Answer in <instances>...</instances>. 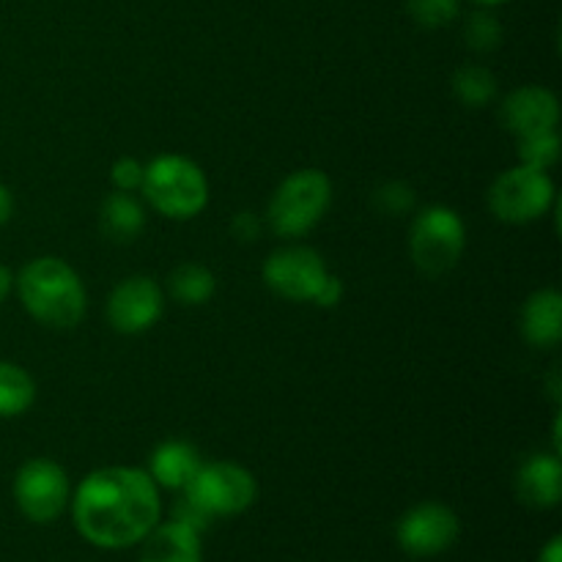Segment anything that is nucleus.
Segmentation results:
<instances>
[{"instance_id":"nucleus-1","label":"nucleus","mask_w":562,"mask_h":562,"mask_svg":"<svg viewBox=\"0 0 562 562\" xmlns=\"http://www.w3.org/2000/svg\"><path fill=\"white\" fill-rule=\"evenodd\" d=\"M159 488L146 470L104 467L91 472L71 497L77 532L99 549L140 543L159 525Z\"/></svg>"},{"instance_id":"nucleus-2","label":"nucleus","mask_w":562,"mask_h":562,"mask_svg":"<svg viewBox=\"0 0 562 562\" xmlns=\"http://www.w3.org/2000/svg\"><path fill=\"white\" fill-rule=\"evenodd\" d=\"M22 307L49 329H71L88 311V294L80 274L55 256L33 258L14 280Z\"/></svg>"},{"instance_id":"nucleus-3","label":"nucleus","mask_w":562,"mask_h":562,"mask_svg":"<svg viewBox=\"0 0 562 562\" xmlns=\"http://www.w3.org/2000/svg\"><path fill=\"white\" fill-rule=\"evenodd\" d=\"M143 198L168 220H192L206 209L209 179L201 165L181 154H162L146 165Z\"/></svg>"},{"instance_id":"nucleus-4","label":"nucleus","mask_w":562,"mask_h":562,"mask_svg":"<svg viewBox=\"0 0 562 562\" xmlns=\"http://www.w3.org/2000/svg\"><path fill=\"white\" fill-rule=\"evenodd\" d=\"M329 206H333L329 176L316 168L294 170L269 198L267 223L283 239H300L322 223Z\"/></svg>"},{"instance_id":"nucleus-5","label":"nucleus","mask_w":562,"mask_h":562,"mask_svg":"<svg viewBox=\"0 0 562 562\" xmlns=\"http://www.w3.org/2000/svg\"><path fill=\"white\" fill-rule=\"evenodd\" d=\"M467 247V225L450 206H428L415 214L409 228V252L428 278H442L459 267Z\"/></svg>"},{"instance_id":"nucleus-6","label":"nucleus","mask_w":562,"mask_h":562,"mask_svg":"<svg viewBox=\"0 0 562 562\" xmlns=\"http://www.w3.org/2000/svg\"><path fill=\"white\" fill-rule=\"evenodd\" d=\"M554 203H558V192H554L549 170L516 165L497 176L494 184L488 187V209L494 217L510 225L536 223V220L547 217Z\"/></svg>"},{"instance_id":"nucleus-7","label":"nucleus","mask_w":562,"mask_h":562,"mask_svg":"<svg viewBox=\"0 0 562 562\" xmlns=\"http://www.w3.org/2000/svg\"><path fill=\"white\" fill-rule=\"evenodd\" d=\"M184 494L195 499L212 519H220V516L245 514L256 503L258 483L247 467L234 461H212L201 464Z\"/></svg>"},{"instance_id":"nucleus-8","label":"nucleus","mask_w":562,"mask_h":562,"mask_svg":"<svg viewBox=\"0 0 562 562\" xmlns=\"http://www.w3.org/2000/svg\"><path fill=\"white\" fill-rule=\"evenodd\" d=\"M14 499L22 516L36 525H49L69 505V477L53 459H31L16 470Z\"/></svg>"},{"instance_id":"nucleus-9","label":"nucleus","mask_w":562,"mask_h":562,"mask_svg":"<svg viewBox=\"0 0 562 562\" xmlns=\"http://www.w3.org/2000/svg\"><path fill=\"white\" fill-rule=\"evenodd\" d=\"M329 269L313 247L285 245L263 261V283L289 302H316Z\"/></svg>"},{"instance_id":"nucleus-10","label":"nucleus","mask_w":562,"mask_h":562,"mask_svg":"<svg viewBox=\"0 0 562 562\" xmlns=\"http://www.w3.org/2000/svg\"><path fill=\"white\" fill-rule=\"evenodd\" d=\"M459 516L442 503H420L406 510L398 521L401 549L412 558H437L459 541Z\"/></svg>"},{"instance_id":"nucleus-11","label":"nucleus","mask_w":562,"mask_h":562,"mask_svg":"<svg viewBox=\"0 0 562 562\" xmlns=\"http://www.w3.org/2000/svg\"><path fill=\"white\" fill-rule=\"evenodd\" d=\"M165 313V291L148 274L121 280L108 300V322L121 335H140L151 329Z\"/></svg>"},{"instance_id":"nucleus-12","label":"nucleus","mask_w":562,"mask_h":562,"mask_svg":"<svg viewBox=\"0 0 562 562\" xmlns=\"http://www.w3.org/2000/svg\"><path fill=\"white\" fill-rule=\"evenodd\" d=\"M499 115H503V124L510 135H536V132L558 130L560 102L549 88L521 86L503 99Z\"/></svg>"},{"instance_id":"nucleus-13","label":"nucleus","mask_w":562,"mask_h":562,"mask_svg":"<svg viewBox=\"0 0 562 562\" xmlns=\"http://www.w3.org/2000/svg\"><path fill=\"white\" fill-rule=\"evenodd\" d=\"M516 497L538 510L554 508L562 499V464L558 453H536L516 472Z\"/></svg>"},{"instance_id":"nucleus-14","label":"nucleus","mask_w":562,"mask_h":562,"mask_svg":"<svg viewBox=\"0 0 562 562\" xmlns=\"http://www.w3.org/2000/svg\"><path fill=\"white\" fill-rule=\"evenodd\" d=\"M521 335L536 349H552L562 338V294L541 289L527 296L521 307Z\"/></svg>"},{"instance_id":"nucleus-15","label":"nucleus","mask_w":562,"mask_h":562,"mask_svg":"<svg viewBox=\"0 0 562 562\" xmlns=\"http://www.w3.org/2000/svg\"><path fill=\"white\" fill-rule=\"evenodd\" d=\"M201 453L195 445L184 439H168L159 445L148 461V475L157 483V488H170V492H184L195 472L201 470Z\"/></svg>"},{"instance_id":"nucleus-16","label":"nucleus","mask_w":562,"mask_h":562,"mask_svg":"<svg viewBox=\"0 0 562 562\" xmlns=\"http://www.w3.org/2000/svg\"><path fill=\"white\" fill-rule=\"evenodd\" d=\"M140 562H201V532L179 525V521H159L146 538H143Z\"/></svg>"},{"instance_id":"nucleus-17","label":"nucleus","mask_w":562,"mask_h":562,"mask_svg":"<svg viewBox=\"0 0 562 562\" xmlns=\"http://www.w3.org/2000/svg\"><path fill=\"white\" fill-rule=\"evenodd\" d=\"M99 228L115 245H130L146 228V206L135 192H110L99 206Z\"/></svg>"},{"instance_id":"nucleus-18","label":"nucleus","mask_w":562,"mask_h":562,"mask_svg":"<svg viewBox=\"0 0 562 562\" xmlns=\"http://www.w3.org/2000/svg\"><path fill=\"white\" fill-rule=\"evenodd\" d=\"M36 401V382L22 366L0 360V417H20Z\"/></svg>"},{"instance_id":"nucleus-19","label":"nucleus","mask_w":562,"mask_h":562,"mask_svg":"<svg viewBox=\"0 0 562 562\" xmlns=\"http://www.w3.org/2000/svg\"><path fill=\"white\" fill-rule=\"evenodd\" d=\"M168 289L170 296L176 302H181V305H206L214 296V291H217V278L203 263L187 261L173 269V274L168 280Z\"/></svg>"},{"instance_id":"nucleus-20","label":"nucleus","mask_w":562,"mask_h":562,"mask_svg":"<svg viewBox=\"0 0 562 562\" xmlns=\"http://www.w3.org/2000/svg\"><path fill=\"white\" fill-rule=\"evenodd\" d=\"M453 93L467 108H486L497 97V77L481 64H467L456 69L453 75Z\"/></svg>"},{"instance_id":"nucleus-21","label":"nucleus","mask_w":562,"mask_h":562,"mask_svg":"<svg viewBox=\"0 0 562 562\" xmlns=\"http://www.w3.org/2000/svg\"><path fill=\"white\" fill-rule=\"evenodd\" d=\"M519 140V165L536 170H549L560 162V135L558 130L536 132V135L516 137Z\"/></svg>"},{"instance_id":"nucleus-22","label":"nucleus","mask_w":562,"mask_h":562,"mask_svg":"<svg viewBox=\"0 0 562 562\" xmlns=\"http://www.w3.org/2000/svg\"><path fill=\"white\" fill-rule=\"evenodd\" d=\"M464 38L467 47L475 49V53H492L503 44V25L492 11H475V14L467 16Z\"/></svg>"},{"instance_id":"nucleus-23","label":"nucleus","mask_w":562,"mask_h":562,"mask_svg":"<svg viewBox=\"0 0 562 562\" xmlns=\"http://www.w3.org/2000/svg\"><path fill=\"white\" fill-rule=\"evenodd\" d=\"M406 11L420 27L437 31L459 16L461 3L459 0H406Z\"/></svg>"},{"instance_id":"nucleus-24","label":"nucleus","mask_w":562,"mask_h":562,"mask_svg":"<svg viewBox=\"0 0 562 562\" xmlns=\"http://www.w3.org/2000/svg\"><path fill=\"white\" fill-rule=\"evenodd\" d=\"M373 206L382 214L401 217V214L415 209V190L409 184H404V181H387V184H382L373 192Z\"/></svg>"},{"instance_id":"nucleus-25","label":"nucleus","mask_w":562,"mask_h":562,"mask_svg":"<svg viewBox=\"0 0 562 562\" xmlns=\"http://www.w3.org/2000/svg\"><path fill=\"white\" fill-rule=\"evenodd\" d=\"M143 176H146V165L135 157H121L113 162L110 179L119 192H140Z\"/></svg>"},{"instance_id":"nucleus-26","label":"nucleus","mask_w":562,"mask_h":562,"mask_svg":"<svg viewBox=\"0 0 562 562\" xmlns=\"http://www.w3.org/2000/svg\"><path fill=\"white\" fill-rule=\"evenodd\" d=\"M173 521H179V525L190 527V530H195V532H203L209 527V521H214V519L201 508V505L195 503V499H190L184 492H181V499L176 503V508H173Z\"/></svg>"},{"instance_id":"nucleus-27","label":"nucleus","mask_w":562,"mask_h":562,"mask_svg":"<svg viewBox=\"0 0 562 562\" xmlns=\"http://www.w3.org/2000/svg\"><path fill=\"white\" fill-rule=\"evenodd\" d=\"M340 296H344V283H340V280L335 278V274H329L327 283L322 285V291H318V296H316V302H313V305L335 307L340 302Z\"/></svg>"},{"instance_id":"nucleus-28","label":"nucleus","mask_w":562,"mask_h":562,"mask_svg":"<svg viewBox=\"0 0 562 562\" xmlns=\"http://www.w3.org/2000/svg\"><path fill=\"white\" fill-rule=\"evenodd\" d=\"M234 234L241 236V239H252V236H258V223H256V217H252L250 212L236 214V220H234Z\"/></svg>"},{"instance_id":"nucleus-29","label":"nucleus","mask_w":562,"mask_h":562,"mask_svg":"<svg viewBox=\"0 0 562 562\" xmlns=\"http://www.w3.org/2000/svg\"><path fill=\"white\" fill-rule=\"evenodd\" d=\"M14 217V195L5 184H0V228Z\"/></svg>"},{"instance_id":"nucleus-30","label":"nucleus","mask_w":562,"mask_h":562,"mask_svg":"<svg viewBox=\"0 0 562 562\" xmlns=\"http://www.w3.org/2000/svg\"><path fill=\"white\" fill-rule=\"evenodd\" d=\"M538 562H562V538L554 536L552 541L543 547L541 558H538Z\"/></svg>"},{"instance_id":"nucleus-31","label":"nucleus","mask_w":562,"mask_h":562,"mask_svg":"<svg viewBox=\"0 0 562 562\" xmlns=\"http://www.w3.org/2000/svg\"><path fill=\"white\" fill-rule=\"evenodd\" d=\"M11 291H14V274H11V269L5 263H0V305L9 300Z\"/></svg>"},{"instance_id":"nucleus-32","label":"nucleus","mask_w":562,"mask_h":562,"mask_svg":"<svg viewBox=\"0 0 562 562\" xmlns=\"http://www.w3.org/2000/svg\"><path fill=\"white\" fill-rule=\"evenodd\" d=\"M475 3H481V5H503V3H510V0H475Z\"/></svg>"}]
</instances>
